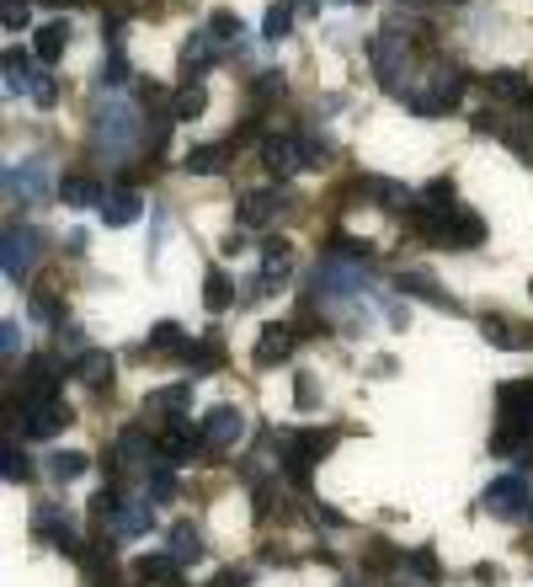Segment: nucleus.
<instances>
[{
  "mask_svg": "<svg viewBox=\"0 0 533 587\" xmlns=\"http://www.w3.org/2000/svg\"><path fill=\"white\" fill-rule=\"evenodd\" d=\"M241 433H246V417H241L235 406H213V412L204 417V438L213 444V449H235Z\"/></svg>",
  "mask_w": 533,
  "mask_h": 587,
  "instance_id": "ddd939ff",
  "label": "nucleus"
},
{
  "mask_svg": "<svg viewBox=\"0 0 533 587\" xmlns=\"http://www.w3.org/2000/svg\"><path fill=\"white\" fill-rule=\"evenodd\" d=\"M187 406H193V384H161V390L144 395V412H155V417H165V422H176Z\"/></svg>",
  "mask_w": 533,
  "mask_h": 587,
  "instance_id": "f3484780",
  "label": "nucleus"
},
{
  "mask_svg": "<svg viewBox=\"0 0 533 587\" xmlns=\"http://www.w3.org/2000/svg\"><path fill=\"white\" fill-rule=\"evenodd\" d=\"M529 294H533V284H529Z\"/></svg>",
  "mask_w": 533,
  "mask_h": 587,
  "instance_id": "e2e57ef3",
  "label": "nucleus"
},
{
  "mask_svg": "<svg viewBox=\"0 0 533 587\" xmlns=\"http://www.w3.org/2000/svg\"><path fill=\"white\" fill-rule=\"evenodd\" d=\"M219 54H224V48L213 43V33H208V27H198V33L187 38V48H182V81L198 85L208 76V65H213Z\"/></svg>",
  "mask_w": 533,
  "mask_h": 587,
  "instance_id": "f8f14e48",
  "label": "nucleus"
},
{
  "mask_svg": "<svg viewBox=\"0 0 533 587\" xmlns=\"http://www.w3.org/2000/svg\"><path fill=\"white\" fill-rule=\"evenodd\" d=\"M85 470H91V460H85L81 449H59V454H48V475H54V481H81Z\"/></svg>",
  "mask_w": 533,
  "mask_h": 587,
  "instance_id": "473e14b6",
  "label": "nucleus"
},
{
  "mask_svg": "<svg viewBox=\"0 0 533 587\" xmlns=\"http://www.w3.org/2000/svg\"><path fill=\"white\" fill-rule=\"evenodd\" d=\"M293 33V11L288 5H267V16H262V38L267 43H278Z\"/></svg>",
  "mask_w": 533,
  "mask_h": 587,
  "instance_id": "ea45409f",
  "label": "nucleus"
},
{
  "mask_svg": "<svg viewBox=\"0 0 533 587\" xmlns=\"http://www.w3.org/2000/svg\"><path fill=\"white\" fill-rule=\"evenodd\" d=\"M256 150H262V166L273 171L278 182L304 166V156H299V134H267V139L256 145Z\"/></svg>",
  "mask_w": 533,
  "mask_h": 587,
  "instance_id": "1a4fd4ad",
  "label": "nucleus"
},
{
  "mask_svg": "<svg viewBox=\"0 0 533 587\" xmlns=\"http://www.w3.org/2000/svg\"><path fill=\"white\" fill-rule=\"evenodd\" d=\"M283 91H288L283 70H262V76H256V81H251V102H256V107H262V102H278V96H283Z\"/></svg>",
  "mask_w": 533,
  "mask_h": 587,
  "instance_id": "58836bf2",
  "label": "nucleus"
},
{
  "mask_svg": "<svg viewBox=\"0 0 533 587\" xmlns=\"http://www.w3.org/2000/svg\"><path fill=\"white\" fill-rule=\"evenodd\" d=\"M144 481H150V492H155V497H150V503H171V497H176V475H171V464H150V470H144Z\"/></svg>",
  "mask_w": 533,
  "mask_h": 587,
  "instance_id": "a19ab883",
  "label": "nucleus"
},
{
  "mask_svg": "<svg viewBox=\"0 0 533 587\" xmlns=\"http://www.w3.org/2000/svg\"><path fill=\"white\" fill-rule=\"evenodd\" d=\"M176 555H139L134 561V577H144V583H155V587H171L176 583Z\"/></svg>",
  "mask_w": 533,
  "mask_h": 587,
  "instance_id": "c85d7f7f",
  "label": "nucleus"
},
{
  "mask_svg": "<svg viewBox=\"0 0 533 587\" xmlns=\"http://www.w3.org/2000/svg\"><path fill=\"white\" fill-rule=\"evenodd\" d=\"M208 587H251V572H241V566H224V572H219Z\"/></svg>",
  "mask_w": 533,
  "mask_h": 587,
  "instance_id": "864d4df0",
  "label": "nucleus"
},
{
  "mask_svg": "<svg viewBox=\"0 0 533 587\" xmlns=\"http://www.w3.org/2000/svg\"><path fill=\"white\" fill-rule=\"evenodd\" d=\"M38 54H27V48H11V54H5V85H11V91H27V96H33V85H38Z\"/></svg>",
  "mask_w": 533,
  "mask_h": 587,
  "instance_id": "4be33fe9",
  "label": "nucleus"
},
{
  "mask_svg": "<svg viewBox=\"0 0 533 587\" xmlns=\"http://www.w3.org/2000/svg\"><path fill=\"white\" fill-rule=\"evenodd\" d=\"M5 193H11V198H27V204L59 198V187L48 182V156H33L22 171H5Z\"/></svg>",
  "mask_w": 533,
  "mask_h": 587,
  "instance_id": "0eeeda50",
  "label": "nucleus"
},
{
  "mask_svg": "<svg viewBox=\"0 0 533 587\" xmlns=\"http://www.w3.org/2000/svg\"><path fill=\"white\" fill-rule=\"evenodd\" d=\"M150 449H161V444H150V438H144V427H124V433H118V449H113V460L124 464V470H134V464L150 460ZM144 470H150V464H144Z\"/></svg>",
  "mask_w": 533,
  "mask_h": 587,
  "instance_id": "393cba45",
  "label": "nucleus"
},
{
  "mask_svg": "<svg viewBox=\"0 0 533 587\" xmlns=\"http://www.w3.org/2000/svg\"><path fill=\"white\" fill-rule=\"evenodd\" d=\"M187 342H182V326L176 321H161V326H150L144 336V353H182Z\"/></svg>",
  "mask_w": 533,
  "mask_h": 587,
  "instance_id": "e433bc0d",
  "label": "nucleus"
},
{
  "mask_svg": "<svg viewBox=\"0 0 533 587\" xmlns=\"http://www.w3.org/2000/svg\"><path fill=\"white\" fill-rule=\"evenodd\" d=\"M59 347H65V353H91V347H85V332L81 326H70V321H65V326H59Z\"/></svg>",
  "mask_w": 533,
  "mask_h": 587,
  "instance_id": "09e8293b",
  "label": "nucleus"
},
{
  "mask_svg": "<svg viewBox=\"0 0 533 587\" xmlns=\"http://www.w3.org/2000/svg\"><path fill=\"white\" fill-rule=\"evenodd\" d=\"M293 321H267V326H262V336H256V353H251V358H256V369H273V364H283L288 353H293Z\"/></svg>",
  "mask_w": 533,
  "mask_h": 587,
  "instance_id": "9b49d317",
  "label": "nucleus"
},
{
  "mask_svg": "<svg viewBox=\"0 0 533 587\" xmlns=\"http://www.w3.org/2000/svg\"><path fill=\"white\" fill-rule=\"evenodd\" d=\"M5 481L11 486H22V481H33V460L16 449V444H5Z\"/></svg>",
  "mask_w": 533,
  "mask_h": 587,
  "instance_id": "a18cd8bd",
  "label": "nucleus"
},
{
  "mask_svg": "<svg viewBox=\"0 0 533 587\" xmlns=\"http://www.w3.org/2000/svg\"><path fill=\"white\" fill-rule=\"evenodd\" d=\"M395 289L416 294V299H427L432 310H449V315L459 310V299H453V294H443V289H438V278H427V273H416V267H406V273L395 278Z\"/></svg>",
  "mask_w": 533,
  "mask_h": 587,
  "instance_id": "dca6fc26",
  "label": "nucleus"
},
{
  "mask_svg": "<svg viewBox=\"0 0 533 587\" xmlns=\"http://www.w3.org/2000/svg\"><path fill=\"white\" fill-rule=\"evenodd\" d=\"M59 379H65L59 358L33 353V358H27V369H22V401H27V406H38V401H59Z\"/></svg>",
  "mask_w": 533,
  "mask_h": 587,
  "instance_id": "7ed1b4c3",
  "label": "nucleus"
},
{
  "mask_svg": "<svg viewBox=\"0 0 533 587\" xmlns=\"http://www.w3.org/2000/svg\"><path fill=\"white\" fill-rule=\"evenodd\" d=\"M475 583H501V566H491V561H486V566H475Z\"/></svg>",
  "mask_w": 533,
  "mask_h": 587,
  "instance_id": "4d7b16f0",
  "label": "nucleus"
},
{
  "mask_svg": "<svg viewBox=\"0 0 533 587\" xmlns=\"http://www.w3.org/2000/svg\"><path fill=\"white\" fill-rule=\"evenodd\" d=\"M480 332H486V342L501 347V353H523V347H529V332H518L507 315H486V321H480Z\"/></svg>",
  "mask_w": 533,
  "mask_h": 587,
  "instance_id": "bb28decb",
  "label": "nucleus"
},
{
  "mask_svg": "<svg viewBox=\"0 0 533 587\" xmlns=\"http://www.w3.org/2000/svg\"><path fill=\"white\" fill-rule=\"evenodd\" d=\"M96 139H107V156H113V161H124L128 150L139 145L134 113H128V107H118V102H107V107L96 113Z\"/></svg>",
  "mask_w": 533,
  "mask_h": 587,
  "instance_id": "f03ea898",
  "label": "nucleus"
},
{
  "mask_svg": "<svg viewBox=\"0 0 533 587\" xmlns=\"http://www.w3.org/2000/svg\"><path fill=\"white\" fill-rule=\"evenodd\" d=\"M208 33H213L219 48H224V43H241V16H235V11H213V16H208Z\"/></svg>",
  "mask_w": 533,
  "mask_h": 587,
  "instance_id": "37998d69",
  "label": "nucleus"
},
{
  "mask_svg": "<svg viewBox=\"0 0 533 587\" xmlns=\"http://www.w3.org/2000/svg\"><path fill=\"white\" fill-rule=\"evenodd\" d=\"M529 518H533V507H529Z\"/></svg>",
  "mask_w": 533,
  "mask_h": 587,
  "instance_id": "680f3d73",
  "label": "nucleus"
},
{
  "mask_svg": "<svg viewBox=\"0 0 533 587\" xmlns=\"http://www.w3.org/2000/svg\"><path fill=\"white\" fill-rule=\"evenodd\" d=\"M0 342H5V358H16V321L0 326Z\"/></svg>",
  "mask_w": 533,
  "mask_h": 587,
  "instance_id": "6e6d98bb",
  "label": "nucleus"
},
{
  "mask_svg": "<svg viewBox=\"0 0 533 587\" xmlns=\"http://www.w3.org/2000/svg\"><path fill=\"white\" fill-rule=\"evenodd\" d=\"M486 91L496 102H512V107H533V81L523 70H491L486 76Z\"/></svg>",
  "mask_w": 533,
  "mask_h": 587,
  "instance_id": "4468645a",
  "label": "nucleus"
},
{
  "mask_svg": "<svg viewBox=\"0 0 533 587\" xmlns=\"http://www.w3.org/2000/svg\"><path fill=\"white\" fill-rule=\"evenodd\" d=\"M76 417L65 401H38V406H27L22 412V438H33V444H43V438H54V433H65V422Z\"/></svg>",
  "mask_w": 533,
  "mask_h": 587,
  "instance_id": "6e6552de",
  "label": "nucleus"
},
{
  "mask_svg": "<svg viewBox=\"0 0 533 587\" xmlns=\"http://www.w3.org/2000/svg\"><path fill=\"white\" fill-rule=\"evenodd\" d=\"M155 529V513H150V497L144 503H128L124 497V507H118V518H113V534L118 540H139V534H150Z\"/></svg>",
  "mask_w": 533,
  "mask_h": 587,
  "instance_id": "6ab92c4d",
  "label": "nucleus"
},
{
  "mask_svg": "<svg viewBox=\"0 0 533 587\" xmlns=\"http://www.w3.org/2000/svg\"><path fill=\"white\" fill-rule=\"evenodd\" d=\"M65 48H70V27H65V22H43L38 33H33V54H38V65H59V59H65Z\"/></svg>",
  "mask_w": 533,
  "mask_h": 587,
  "instance_id": "5701e85b",
  "label": "nucleus"
},
{
  "mask_svg": "<svg viewBox=\"0 0 533 587\" xmlns=\"http://www.w3.org/2000/svg\"><path fill=\"white\" fill-rule=\"evenodd\" d=\"M480 507L491 513V518H523L529 513V481L523 475H501V481H491L486 486V497H480Z\"/></svg>",
  "mask_w": 533,
  "mask_h": 587,
  "instance_id": "423d86ee",
  "label": "nucleus"
},
{
  "mask_svg": "<svg viewBox=\"0 0 533 587\" xmlns=\"http://www.w3.org/2000/svg\"><path fill=\"white\" fill-rule=\"evenodd\" d=\"M161 444V454L165 464H193L198 454L208 449V438H204V427H193L187 417H176V422H165V433L155 438Z\"/></svg>",
  "mask_w": 533,
  "mask_h": 587,
  "instance_id": "20e7f679",
  "label": "nucleus"
},
{
  "mask_svg": "<svg viewBox=\"0 0 533 587\" xmlns=\"http://www.w3.org/2000/svg\"><path fill=\"white\" fill-rule=\"evenodd\" d=\"M182 364H187L193 375H213V369H224V347H219V336H208V342H187V347H182Z\"/></svg>",
  "mask_w": 533,
  "mask_h": 587,
  "instance_id": "a878e982",
  "label": "nucleus"
},
{
  "mask_svg": "<svg viewBox=\"0 0 533 587\" xmlns=\"http://www.w3.org/2000/svg\"><path fill=\"white\" fill-rule=\"evenodd\" d=\"M299 156H304V166L310 171H321L336 161V145H331L326 134H310V139H299Z\"/></svg>",
  "mask_w": 533,
  "mask_h": 587,
  "instance_id": "4c0bfd02",
  "label": "nucleus"
},
{
  "mask_svg": "<svg viewBox=\"0 0 533 587\" xmlns=\"http://www.w3.org/2000/svg\"><path fill=\"white\" fill-rule=\"evenodd\" d=\"M262 256H267V267H273V273H288V256H293V246H288L283 235H273V241H262Z\"/></svg>",
  "mask_w": 533,
  "mask_h": 587,
  "instance_id": "de8ad7c7",
  "label": "nucleus"
},
{
  "mask_svg": "<svg viewBox=\"0 0 533 587\" xmlns=\"http://www.w3.org/2000/svg\"><path fill=\"white\" fill-rule=\"evenodd\" d=\"M171 555H176V566H187V561H198V555H204V534H198V523H176V529H171Z\"/></svg>",
  "mask_w": 533,
  "mask_h": 587,
  "instance_id": "c756f323",
  "label": "nucleus"
},
{
  "mask_svg": "<svg viewBox=\"0 0 533 587\" xmlns=\"http://www.w3.org/2000/svg\"><path fill=\"white\" fill-rule=\"evenodd\" d=\"M139 214H144V198H139L134 187H113V193L102 198V225H107V230H124Z\"/></svg>",
  "mask_w": 533,
  "mask_h": 587,
  "instance_id": "2eb2a0df",
  "label": "nucleus"
},
{
  "mask_svg": "<svg viewBox=\"0 0 533 587\" xmlns=\"http://www.w3.org/2000/svg\"><path fill=\"white\" fill-rule=\"evenodd\" d=\"M0 16H5V27H11V33H22V27L33 22V16H27V0H5V11H0Z\"/></svg>",
  "mask_w": 533,
  "mask_h": 587,
  "instance_id": "8fccbe9b",
  "label": "nucleus"
},
{
  "mask_svg": "<svg viewBox=\"0 0 533 587\" xmlns=\"http://www.w3.org/2000/svg\"><path fill=\"white\" fill-rule=\"evenodd\" d=\"M310 518H315V523H326V529H347V518H341L336 507H326V503H310Z\"/></svg>",
  "mask_w": 533,
  "mask_h": 587,
  "instance_id": "3c124183",
  "label": "nucleus"
},
{
  "mask_svg": "<svg viewBox=\"0 0 533 587\" xmlns=\"http://www.w3.org/2000/svg\"><path fill=\"white\" fill-rule=\"evenodd\" d=\"M76 375H81L85 390H96V395H102V390H113V379H118V358H113V353H85Z\"/></svg>",
  "mask_w": 533,
  "mask_h": 587,
  "instance_id": "412c9836",
  "label": "nucleus"
},
{
  "mask_svg": "<svg viewBox=\"0 0 533 587\" xmlns=\"http://www.w3.org/2000/svg\"><path fill=\"white\" fill-rule=\"evenodd\" d=\"M33 529H38L43 540L54 550H65V555H81V534H76V523L59 513V503H48V507H38V518H33Z\"/></svg>",
  "mask_w": 533,
  "mask_h": 587,
  "instance_id": "9d476101",
  "label": "nucleus"
},
{
  "mask_svg": "<svg viewBox=\"0 0 533 587\" xmlns=\"http://www.w3.org/2000/svg\"><path fill=\"white\" fill-rule=\"evenodd\" d=\"M406 566L421 577V583H438V555H432V545H421V550H410L406 555Z\"/></svg>",
  "mask_w": 533,
  "mask_h": 587,
  "instance_id": "49530a36",
  "label": "nucleus"
},
{
  "mask_svg": "<svg viewBox=\"0 0 533 587\" xmlns=\"http://www.w3.org/2000/svg\"><path fill=\"white\" fill-rule=\"evenodd\" d=\"M65 252H70V256L85 252V230H70V235H65Z\"/></svg>",
  "mask_w": 533,
  "mask_h": 587,
  "instance_id": "13d9d810",
  "label": "nucleus"
},
{
  "mask_svg": "<svg viewBox=\"0 0 533 587\" xmlns=\"http://www.w3.org/2000/svg\"><path fill=\"white\" fill-rule=\"evenodd\" d=\"M416 204L432 214H443V219H453L459 214V204H453V176H438V182H427L421 193H416Z\"/></svg>",
  "mask_w": 533,
  "mask_h": 587,
  "instance_id": "cd10ccee",
  "label": "nucleus"
},
{
  "mask_svg": "<svg viewBox=\"0 0 533 587\" xmlns=\"http://www.w3.org/2000/svg\"><path fill=\"white\" fill-rule=\"evenodd\" d=\"M288 204H293L288 187H256V193H246V198L235 204V225H241V230H262V225H273Z\"/></svg>",
  "mask_w": 533,
  "mask_h": 587,
  "instance_id": "f257e3e1",
  "label": "nucleus"
},
{
  "mask_svg": "<svg viewBox=\"0 0 533 587\" xmlns=\"http://www.w3.org/2000/svg\"><path fill=\"white\" fill-rule=\"evenodd\" d=\"M219 252H224V256H241V252H246V241H241V235H230V241H219Z\"/></svg>",
  "mask_w": 533,
  "mask_h": 587,
  "instance_id": "bf43d9fd",
  "label": "nucleus"
},
{
  "mask_svg": "<svg viewBox=\"0 0 533 587\" xmlns=\"http://www.w3.org/2000/svg\"><path fill=\"white\" fill-rule=\"evenodd\" d=\"M293 395H299V406H310V401H315V384H310V375H299V384H293Z\"/></svg>",
  "mask_w": 533,
  "mask_h": 587,
  "instance_id": "5fc2aeb1",
  "label": "nucleus"
},
{
  "mask_svg": "<svg viewBox=\"0 0 533 587\" xmlns=\"http://www.w3.org/2000/svg\"><path fill=\"white\" fill-rule=\"evenodd\" d=\"M38 252H43V235H38V230H22V225H11V230H5V284H27V273H33Z\"/></svg>",
  "mask_w": 533,
  "mask_h": 587,
  "instance_id": "39448f33",
  "label": "nucleus"
},
{
  "mask_svg": "<svg viewBox=\"0 0 533 587\" xmlns=\"http://www.w3.org/2000/svg\"><path fill=\"white\" fill-rule=\"evenodd\" d=\"M204 304L213 310V315H224V310L235 304V289H230V278H224L219 267H208V278H204Z\"/></svg>",
  "mask_w": 533,
  "mask_h": 587,
  "instance_id": "2f4dec72",
  "label": "nucleus"
},
{
  "mask_svg": "<svg viewBox=\"0 0 533 587\" xmlns=\"http://www.w3.org/2000/svg\"><path fill=\"white\" fill-rule=\"evenodd\" d=\"M54 96H59V85H54V76L43 70L38 85H33V102H38V107H54Z\"/></svg>",
  "mask_w": 533,
  "mask_h": 587,
  "instance_id": "603ef678",
  "label": "nucleus"
},
{
  "mask_svg": "<svg viewBox=\"0 0 533 587\" xmlns=\"http://www.w3.org/2000/svg\"><path fill=\"white\" fill-rule=\"evenodd\" d=\"M208 107V91L204 85H182L176 96H171V113H176V124H193V118H204Z\"/></svg>",
  "mask_w": 533,
  "mask_h": 587,
  "instance_id": "7c9ffc66",
  "label": "nucleus"
},
{
  "mask_svg": "<svg viewBox=\"0 0 533 587\" xmlns=\"http://www.w3.org/2000/svg\"><path fill=\"white\" fill-rule=\"evenodd\" d=\"M59 198H65L70 209H91V204H102L107 193H102L96 176H81V171H76V176H59Z\"/></svg>",
  "mask_w": 533,
  "mask_h": 587,
  "instance_id": "b1692460",
  "label": "nucleus"
},
{
  "mask_svg": "<svg viewBox=\"0 0 533 587\" xmlns=\"http://www.w3.org/2000/svg\"><path fill=\"white\" fill-rule=\"evenodd\" d=\"M128 81V59L124 48H107V59L96 65V85H124Z\"/></svg>",
  "mask_w": 533,
  "mask_h": 587,
  "instance_id": "79ce46f5",
  "label": "nucleus"
},
{
  "mask_svg": "<svg viewBox=\"0 0 533 587\" xmlns=\"http://www.w3.org/2000/svg\"><path fill=\"white\" fill-rule=\"evenodd\" d=\"M341 587H358V583H341Z\"/></svg>",
  "mask_w": 533,
  "mask_h": 587,
  "instance_id": "052dcab7",
  "label": "nucleus"
},
{
  "mask_svg": "<svg viewBox=\"0 0 533 587\" xmlns=\"http://www.w3.org/2000/svg\"><path fill=\"white\" fill-rule=\"evenodd\" d=\"M326 256L331 262H373V246L369 241H352V235H331V246H326Z\"/></svg>",
  "mask_w": 533,
  "mask_h": 587,
  "instance_id": "c9c22d12",
  "label": "nucleus"
},
{
  "mask_svg": "<svg viewBox=\"0 0 533 587\" xmlns=\"http://www.w3.org/2000/svg\"><path fill=\"white\" fill-rule=\"evenodd\" d=\"M352 193H373V204H384V209H395L401 198H410V187H401V182H384V176H363Z\"/></svg>",
  "mask_w": 533,
  "mask_h": 587,
  "instance_id": "f704fd0d",
  "label": "nucleus"
},
{
  "mask_svg": "<svg viewBox=\"0 0 533 587\" xmlns=\"http://www.w3.org/2000/svg\"><path fill=\"white\" fill-rule=\"evenodd\" d=\"M81 572L91 583H113V545H85L81 550Z\"/></svg>",
  "mask_w": 533,
  "mask_h": 587,
  "instance_id": "72a5a7b5",
  "label": "nucleus"
},
{
  "mask_svg": "<svg viewBox=\"0 0 533 587\" xmlns=\"http://www.w3.org/2000/svg\"><path fill=\"white\" fill-rule=\"evenodd\" d=\"M27 310H33V321H54V326H65V304H59L48 289L33 294V299H27Z\"/></svg>",
  "mask_w": 533,
  "mask_h": 587,
  "instance_id": "c03bdc74",
  "label": "nucleus"
},
{
  "mask_svg": "<svg viewBox=\"0 0 533 587\" xmlns=\"http://www.w3.org/2000/svg\"><path fill=\"white\" fill-rule=\"evenodd\" d=\"M230 156H235L230 139H224V145H193L182 166L193 171V176H219V171H230Z\"/></svg>",
  "mask_w": 533,
  "mask_h": 587,
  "instance_id": "a211bd4d",
  "label": "nucleus"
},
{
  "mask_svg": "<svg viewBox=\"0 0 533 587\" xmlns=\"http://www.w3.org/2000/svg\"><path fill=\"white\" fill-rule=\"evenodd\" d=\"M107 587H113V583H107Z\"/></svg>",
  "mask_w": 533,
  "mask_h": 587,
  "instance_id": "0e129e2a",
  "label": "nucleus"
},
{
  "mask_svg": "<svg viewBox=\"0 0 533 587\" xmlns=\"http://www.w3.org/2000/svg\"><path fill=\"white\" fill-rule=\"evenodd\" d=\"M480 241H486V219H480L475 209L453 214V219H449V246H453V252H475Z\"/></svg>",
  "mask_w": 533,
  "mask_h": 587,
  "instance_id": "aec40b11",
  "label": "nucleus"
}]
</instances>
